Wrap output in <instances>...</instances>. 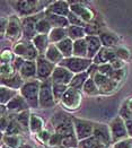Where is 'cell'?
<instances>
[{"label":"cell","instance_id":"cell-1","mask_svg":"<svg viewBox=\"0 0 132 148\" xmlns=\"http://www.w3.org/2000/svg\"><path fill=\"white\" fill-rule=\"evenodd\" d=\"M16 10V15L19 17H29L34 16L40 12H45L48 7L52 3V1H47V0H16V1H10L9 2Z\"/></svg>","mask_w":132,"mask_h":148},{"label":"cell","instance_id":"cell-2","mask_svg":"<svg viewBox=\"0 0 132 148\" xmlns=\"http://www.w3.org/2000/svg\"><path fill=\"white\" fill-rule=\"evenodd\" d=\"M51 123L53 127V131L61 135V136L67 137L76 135L72 118H70L68 114H64L62 112L55 113L51 119Z\"/></svg>","mask_w":132,"mask_h":148},{"label":"cell","instance_id":"cell-3","mask_svg":"<svg viewBox=\"0 0 132 148\" xmlns=\"http://www.w3.org/2000/svg\"><path fill=\"white\" fill-rule=\"evenodd\" d=\"M40 88H41V80L35 79V80L26 82L19 90V94L26 99L31 109L40 108Z\"/></svg>","mask_w":132,"mask_h":148},{"label":"cell","instance_id":"cell-4","mask_svg":"<svg viewBox=\"0 0 132 148\" xmlns=\"http://www.w3.org/2000/svg\"><path fill=\"white\" fill-rule=\"evenodd\" d=\"M12 51H14L15 56L23 58L26 61H36V59L40 57V53L34 47L33 42L27 41V40H22V41L17 42L14 45Z\"/></svg>","mask_w":132,"mask_h":148},{"label":"cell","instance_id":"cell-5","mask_svg":"<svg viewBox=\"0 0 132 148\" xmlns=\"http://www.w3.org/2000/svg\"><path fill=\"white\" fill-rule=\"evenodd\" d=\"M93 64V60L88 58H78V57H71V58H64L59 66L67 68L72 74H81L86 73L88 68Z\"/></svg>","mask_w":132,"mask_h":148},{"label":"cell","instance_id":"cell-6","mask_svg":"<svg viewBox=\"0 0 132 148\" xmlns=\"http://www.w3.org/2000/svg\"><path fill=\"white\" fill-rule=\"evenodd\" d=\"M53 82L50 78L48 80L41 82V88H40V108L43 109H50L53 108L57 103L53 95V89H52Z\"/></svg>","mask_w":132,"mask_h":148},{"label":"cell","instance_id":"cell-7","mask_svg":"<svg viewBox=\"0 0 132 148\" xmlns=\"http://www.w3.org/2000/svg\"><path fill=\"white\" fill-rule=\"evenodd\" d=\"M72 121H73L75 134H76L79 141L93 137L95 122L89 121V120H85V119H80V118H75V116L72 118Z\"/></svg>","mask_w":132,"mask_h":148},{"label":"cell","instance_id":"cell-8","mask_svg":"<svg viewBox=\"0 0 132 148\" xmlns=\"http://www.w3.org/2000/svg\"><path fill=\"white\" fill-rule=\"evenodd\" d=\"M108 127H109V130H111L113 144L119 143L121 140H124V139L129 138L125 120L122 119L120 115L119 116H115L114 119H112L111 122L108 123Z\"/></svg>","mask_w":132,"mask_h":148},{"label":"cell","instance_id":"cell-9","mask_svg":"<svg viewBox=\"0 0 132 148\" xmlns=\"http://www.w3.org/2000/svg\"><path fill=\"white\" fill-rule=\"evenodd\" d=\"M81 102H83V95L80 90H77L71 87L68 88V90L66 92V94L62 96L60 101L61 105L69 111H75L79 109L81 105Z\"/></svg>","mask_w":132,"mask_h":148},{"label":"cell","instance_id":"cell-10","mask_svg":"<svg viewBox=\"0 0 132 148\" xmlns=\"http://www.w3.org/2000/svg\"><path fill=\"white\" fill-rule=\"evenodd\" d=\"M45 16V12H40L34 16L24 17L22 18V25H23V40L32 41L37 35L36 33V24L37 22Z\"/></svg>","mask_w":132,"mask_h":148},{"label":"cell","instance_id":"cell-11","mask_svg":"<svg viewBox=\"0 0 132 148\" xmlns=\"http://www.w3.org/2000/svg\"><path fill=\"white\" fill-rule=\"evenodd\" d=\"M55 64L49 61L44 56H40L36 59V68H37V79L41 82L48 80L52 77V74L55 69Z\"/></svg>","mask_w":132,"mask_h":148},{"label":"cell","instance_id":"cell-12","mask_svg":"<svg viewBox=\"0 0 132 148\" xmlns=\"http://www.w3.org/2000/svg\"><path fill=\"white\" fill-rule=\"evenodd\" d=\"M8 27L5 36L10 41H17L19 40V37L23 36L22 18H19L18 15H12L8 17Z\"/></svg>","mask_w":132,"mask_h":148},{"label":"cell","instance_id":"cell-13","mask_svg":"<svg viewBox=\"0 0 132 148\" xmlns=\"http://www.w3.org/2000/svg\"><path fill=\"white\" fill-rule=\"evenodd\" d=\"M70 3V12L76 14L79 18H81L86 24H89L92 23L94 19H95V14L94 12L85 6L84 2H80V1H69Z\"/></svg>","mask_w":132,"mask_h":148},{"label":"cell","instance_id":"cell-14","mask_svg":"<svg viewBox=\"0 0 132 148\" xmlns=\"http://www.w3.org/2000/svg\"><path fill=\"white\" fill-rule=\"evenodd\" d=\"M93 78L96 83L98 89H99V93L103 95L113 93L114 90H116V88L119 86V84L115 80H113L112 78L106 77L104 75H101L99 73H97Z\"/></svg>","mask_w":132,"mask_h":148},{"label":"cell","instance_id":"cell-15","mask_svg":"<svg viewBox=\"0 0 132 148\" xmlns=\"http://www.w3.org/2000/svg\"><path fill=\"white\" fill-rule=\"evenodd\" d=\"M93 137L96 138L101 144H103V145L106 146V147H108L111 144H113L112 135H111V130H109L108 124L95 123Z\"/></svg>","mask_w":132,"mask_h":148},{"label":"cell","instance_id":"cell-16","mask_svg":"<svg viewBox=\"0 0 132 148\" xmlns=\"http://www.w3.org/2000/svg\"><path fill=\"white\" fill-rule=\"evenodd\" d=\"M73 76H75V74H72L71 71L68 70L67 68L61 67V66H57L54 71H53V74H52L51 79L55 84H62V85L69 86Z\"/></svg>","mask_w":132,"mask_h":148},{"label":"cell","instance_id":"cell-17","mask_svg":"<svg viewBox=\"0 0 132 148\" xmlns=\"http://www.w3.org/2000/svg\"><path fill=\"white\" fill-rule=\"evenodd\" d=\"M99 40L102 42V45L104 48H108V49H115L116 47H119L120 44V37L116 33H114L113 31L109 29H104L99 35Z\"/></svg>","mask_w":132,"mask_h":148},{"label":"cell","instance_id":"cell-18","mask_svg":"<svg viewBox=\"0 0 132 148\" xmlns=\"http://www.w3.org/2000/svg\"><path fill=\"white\" fill-rule=\"evenodd\" d=\"M0 79H1L0 80L1 86L8 87L10 89H15V90H18V92L21 90V88L25 84V80L22 78L19 73H15L9 77H1Z\"/></svg>","mask_w":132,"mask_h":148},{"label":"cell","instance_id":"cell-19","mask_svg":"<svg viewBox=\"0 0 132 148\" xmlns=\"http://www.w3.org/2000/svg\"><path fill=\"white\" fill-rule=\"evenodd\" d=\"M6 106H7V110L8 111L12 112V113H16V114H18L21 112L27 111V110L31 109V106L28 105V103L26 102V99L21 94H18L17 96H15Z\"/></svg>","mask_w":132,"mask_h":148},{"label":"cell","instance_id":"cell-20","mask_svg":"<svg viewBox=\"0 0 132 148\" xmlns=\"http://www.w3.org/2000/svg\"><path fill=\"white\" fill-rule=\"evenodd\" d=\"M47 12L63 16V17H68V15L70 14V3L69 1H52V3L50 5L47 9Z\"/></svg>","mask_w":132,"mask_h":148},{"label":"cell","instance_id":"cell-21","mask_svg":"<svg viewBox=\"0 0 132 148\" xmlns=\"http://www.w3.org/2000/svg\"><path fill=\"white\" fill-rule=\"evenodd\" d=\"M19 75L26 82L35 80L37 79V68H36V61H26L23 68L21 69Z\"/></svg>","mask_w":132,"mask_h":148},{"label":"cell","instance_id":"cell-22","mask_svg":"<svg viewBox=\"0 0 132 148\" xmlns=\"http://www.w3.org/2000/svg\"><path fill=\"white\" fill-rule=\"evenodd\" d=\"M86 41H87V47H88V54L87 58L93 60L97 56V53L101 51L103 48L102 42L98 36H94V35H87L86 36Z\"/></svg>","mask_w":132,"mask_h":148},{"label":"cell","instance_id":"cell-23","mask_svg":"<svg viewBox=\"0 0 132 148\" xmlns=\"http://www.w3.org/2000/svg\"><path fill=\"white\" fill-rule=\"evenodd\" d=\"M115 58H116V56H115L114 49H108V48L103 47L101 51L97 53L96 57L93 59V62L97 66H99V64H104V63H109Z\"/></svg>","mask_w":132,"mask_h":148},{"label":"cell","instance_id":"cell-24","mask_svg":"<svg viewBox=\"0 0 132 148\" xmlns=\"http://www.w3.org/2000/svg\"><path fill=\"white\" fill-rule=\"evenodd\" d=\"M45 18L50 22V24L52 25L53 28H68L70 26L67 17L59 16V15L49 12L47 10H45Z\"/></svg>","mask_w":132,"mask_h":148},{"label":"cell","instance_id":"cell-25","mask_svg":"<svg viewBox=\"0 0 132 148\" xmlns=\"http://www.w3.org/2000/svg\"><path fill=\"white\" fill-rule=\"evenodd\" d=\"M104 29H105V25H104L101 17H98V18L95 17V19L92 23L87 24L85 27L86 34L87 35H94V36H98Z\"/></svg>","mask_w":132,"mask_h":148},{"label":"cell","instance_id":"cell-26","mask_svg":"<svg viewBox=\"0 0 132 148\" xmlns=\"http://www.w3.org/2000/svg\"><path fill=\"white\" fill-rule=\"evenodd\" d=\"M34 47L36 48V50L38 51L40 56H44L48 48L50 47V38L49 35H44V34H37L33 40H32Z\"/></svg>","mask_w":132,"mask_h":148},{"label":"cell","instance_id":"cell-27","mask_svg":"<svg viewBox=\"0 0 132 148\" xmlns=\"http://www.w3.org/2000/svg\"><path fill=\"white\" fill-rule=\"evenodd\" d=\"M44 57L48 59L49 61H51L52 63H54L55 66H59L62 60L64 59V57L62 56V53L60 52V50L58 49V47L55 44H50V47L48 48Z\"/></svg>","mask_w":132,"mask_h":148},{"label":"cell","instance_id":"cell-28","mask_svg":"<svg viewBox=\"0 0 132 148\" xmlns=\"http://www.w3.org/2000/svg\"><path fill=\"white\" fill-rule=\"evenodd\" d=\"M87 54H88V47H87L86 37L75 41L73 42V57L87 58Z\"/></svg>","mask_w":132,"mask_h":148},{"label":"cell","instance_id":"cell-29","mask_svg":"<svg viewBox=\"0 0 132 148\" xmlns=\"http://www.w3.org/2000/svg\"><path fill=\"white\" fill-rule=\"evenodd\" d=\"M58 47V49L60 50L62 56L64 58H71L73 57V41L71 38L67 37L66 40L59 42L58 44H55Z\"/></svg>","mask_w":132,"mask_h":148},{"label":"cell","instance_id":"cell-30","mask_svg":"<svg viewBox=\"0 0 132 148\" xmlns=\"http://www.w3.org/2000/svg\"><path fill=\"white\" fill-rule=\"evenodd\" d=\"M67 37H68V29L67 28H52V31L49 34L51 44H58L59 42L66 40Z\"/></svg>","mask_w":132,"mask_h":148},{"label":"cell","instance_id":"cell-31","mask_svg":"<svg viewBox=\"0 0 132 148\" xmlns=\"http://www.w3.org/2000/svg\"><path fill=\"white\" fill-rule=\"evenodd\" d=\"M18 94H19L18 90L10 89L8 87L1 86L0 87V103H1V105H7Z\"/></svg>","mask_w":132,"mask_h":148},{"label":"cell","instance_id":"cell-32","mask_svg":"<svg viewBox=\"0 0 132 148\" xmlns=\"http://www.w3.org/2000/svg\"><path fill=\"white\" fill-rule=\"evenodd\" d=\"M26 131L24 130V128L21 125V124L17 122V120L14 118V116H10V122H9V125L6 130V132L3 135H9V136H22L23 134H25Z\"/></svg>","mask_w":132,"mask_h":148},{"label":"cell","instance_id":"cell-33","mask_svg":"<svg viewBox=\"0 0 132 148\" xmlns=\"http://www.w3.org/2000/svg\"><path fill=\"white\" fill-rule=\"evenodd\" d=\"M88 78H89V75L87 74V71L86 73H81V74L75 75L69 87L75 88L77 90H83V88H84L86 82L88 80Z\"/></svg>","mask_w":132,"mask_h":148},{"label":"cell","instance_id":"cell-34","mask_svg":"<svg viewBox=\"0 0 132 148\" xmlns=\"http://www.w3.org/2000/svg\"><path fill=\"white\" fill-rule=\"evenodd\" d=\"M44 121L42 120V118H40L36 114L31 115V121H29V131L34 135L40 134L42 130H44Z\"/></svg>","mask_w":132,"mask_h":148},{"label":"cell","instance_id":"cell-35","mask_svg":"<svg viewBox=\"0 0 132 148\" xmlns=\"http://www.w3.org/2000/svg\"><path fill=\"white\" fill-rule=\"evenodd\" d=\"M1 144L7 145L12 148H21L23 146V138L22 136H9V135H2Z\"/></svg>","mask_w":132,"mask_h":148},{"label":"cell","instance_id":"cell-36","mask_svg":"<svg viewBox=\"0 0 132 148\" xmlns=\"http://www.w3.org/2000/svg\"><path fill=\"white\" fill-rule=\"evenodd\" d=\"M68 37L71 38L72 41H77V40H81L87 36L85 27H79V26H69L68 28Z\"/></svg>","mask_w":132,"mask_h":148},{"label":"cell","instance_id":"cell-37","mask_svg":"<svg viewBox=\"0 0 132 148\" xmlns=\"http://www.w3.org/2000/svg\"><path fill=\"white\" fill-rule=\"evenodd\" d=\"M31 112L29 110L21 112L18 114H15L14 118L17 120V122L24 128L25 131H29V121H31Z\"/></svg>","mask_w":132,"mask_h":148},{"label":"cell","instance_id":"cell-38","mask_svg":"<svg viewBox=\"0 0 132 148\" xmlns=\"http://www.w3.org/2000/svg\"><path fill=\"white\" fill-rule=\"evenodd\" d=\"M83 92H84L86 95H89V96H97V95L101 94L99 93V89H98V87H97L96 83H95V80H94L93 77H89L88 78V80L86 82L84 88H83Z\"/></svg>","mask_w":132,"mask_h":148},{"label":"cell","instance_id":"cell-39","mask_svg":"<svg viewBox=\"0 0 132 148\" xmlns=\"http://www.w3.org/2000/svg\"><path fill=\"white\" fill-rule=\"evenodd\" d=\"M52 25L50 24L48 19L45 18V16L43 18H41L37 24H36V33L37 34H44V35H49L50 32L52 31Z\"/></svg>","mask_w":132,"mask_h":148},{"label":"cell","instance_id":"cell-40","mask_svg":"<svg viewBox=\"0 0 132 148\" xmlns=\"http://www.w3.org/2000/svg\"><path fill=\"white\" fill-rule=\"evenodd\" d=\"M78 148H107V147L104 146L103 144H101L96 138L90 137V138H87L85 140L79 141Z\"/></svg>","mask_w":132,"mask_h":148},{"label":"cell","instance_id":"cell-41","mask_svg":"<svg viewBox=\"0 0 132 148\" xmlns=\"http://www.w3.org/2000/svg\"><path fill=\"white\" fill-rule=\"evenodd\" d=\"M68 88H69V86H67V85L53 83L52 89H53V95H54V99H55L57 102H58V101H61L62 96H63V95L66 94V92L68 90Z\"/></svg>","mask_w":132,"mask_h":148},{"label":"cell","instance_id":"cell-42","mask_svg":"<svg viewBox=\"0 0 132 148\" xmlns=\"http://www.w3.org/2000/svg\"><path fill=\"white\" fill-rule=\"evenodd\" d=\"M114 51H115L116 58L121 59L122 61H128L131 58V52L127 49V48H124V47H120L119 45V47H116L114 49Z\"/></svg>","mask_w":132,"mask_h":148},{"label":"cell","instance_id":"cell-43","mask_svg":"<svg viewBox=\"0 0 132 148\" xmlns=\"http://www.w3.org/2000/svg\"><path fill=\"white\" fill-rule=\"evenodd\" d=\"M16 56L14 53V51L9 49L3 50L1 52V64H9V63H12L14 60H15Z\"/></svg>","mask_w":132,"mask_h":148},{"label":"cell","instance_id":"cell-44","mask_svg":"<svg viewBox=\"0 0 132 148\" xmlns=\"http://www.w3.org/2000/svg\"><path fill=\"white\" fill-rule=\"evenodd\" d=\"M68 22H69V24L70 26H79V27H86V23H85L84 21L81 19V18H79L76 14H73V12H70V14L68 15Z\"/></svg>","mask_w":132,"mask_h":148},{"label":"cell","instance_id":"cell-45","mask_svg":"<svg viewBox=\"0 0 132 148\" xmlns=\"http://www.w3.org/2000/svg\"><path fill=\"white\" fill-rule=\"evenodd\" d=\"M52 134H53V132H51L50 130L44 129V130H42L40 134L36 135V138H37V140H38L40 143L45 144V145L48 146V144H49V141H50V138H51V136H52Z\"/></svg>","mask_w":132,"mask_h":148},{"label":"cell","instance_id":"cell-46","mask_svg":"<svg viewBox=\"0 0 132 148\" xmlns=\"http://www.w3.org/2000/svg\"><path fill=\"white\" fill-rule=\"evenodd\" d=\"M98 73L101 75H104L106 77H109L114 73V68L111 66V63H104V64H99L98 66Z\"/></svg>","mask_w":132,"mask_h":148},{"label":"cell","instance_id":"cell-47","mask_svg":"<svg viewBox=\"0 0 132 148\" xmlns=\"http://www.w3.org/2000/svg\"><path fill=\"white\" fill-rule=\"evenodd\" d=\"M0 73H1V77H9L14 75L15 73H17L12 66V63H9V64H1L0 67Z\"/></svg>","mask_w":132,"mask_h":148},{"label":"cell","instance_id":"cell-48","mask_svg":"<svg viewBox=\"0 0 132 148\" xmlns=\"http://www.w3.org/2000/svg\"><path fill=\"white\" fill-rule=\"evenodd\" d=\"M113 148H132V138H127L119 143L113 144Z\"/></svg>","mask_w":132,"mask_h":148},{"label":"cell","instance_id":"cell-49","mask_svg":"<svg viewBox=\"0 0 132 148\" xmlns=\"http://www.w3.org/2000/svg\"><path fill=\"white\" fill-rule=\"evenodd\" d=\"M124 76H125V69L123 68V69H120V70H114V73L111 76V78L113 80H115L118 84H120L122 82V79L124 78Z\"/></svg>","mask_w":132,"mask_h":148},{"label":"cell","instance_id":"cell-50","mask_svg":"<svg viewBox=\"0 0 132 148\" xmlns=\"http://www.w3.org/2000/svg\"><path fill=\"white\" fill-rule=\"evenodd\" d=\"M25 62H26L25 59H23V58H21V57H17V56H16L15 60H14V62H12V66H14V68H15V70H16L17 73H19V71H21V69L23 68V66L25 64Z\"/></svg>","mask_w":132,"mask_h":148},{"label":"cell","instance_id":"cell-51","mask_svg":"<svg viewBox=\"0 0 132 148\" xmlns=\"http://www.w3.org/2000/svg\"><path fill=\"white\" fill-rule=\"evenodd\" d=\"M9 122H10V116H9L8 114H7V115L1 116V127H0V129H1L2 135L6 132V130H7L8 125H9Z\"/></svg>","mask_w":132,"mask_h":148},{"label":"cell","instance_id":"cell-52","mask_svg":"<svg viewBox=\"0 0 132 148\" xmlns=\"http://www.w3.org/2000/svg\"><path fill=\"white\" fill-rule=\"evenodd\" d=\"M111 66L114 68V70H120V69H123L124 68V61H122L119 58H115L114 60L109 62Z\"/></svg>","mask_w":132,"mask_h":148},{"label":"cell","instance_id":"cell-53","mask_svg":"<svg viewBox=\"0 0 132 148\" xmlns=\"http://www.w3.org/2000/svg\"><path fill=\"white\" fill-rule=\"evenodd\" d=\"M8 18L6 17H1V37H3L6 35V31L8 27Z\"/></svg>","mask_w":132,"mask_h":148},{"label":"cell","instance_id":"cell-54","mask_svg":"<svg viewBox=\"0 0 132 148\" xmlns=\"http://www.w3.org/2000/svg\"><path fill=\"white\" fill-rule=\"evenodd\" d=\"M98 73V66L95 64L94 62H93V64L88 68V70H87V74L89 75V77H94L95 75Z\"/></svg>","mask_w":132,"mask_h":148},{"label":"cell","instance_id":"cell-55","mask_svg":"<svg viewBox=\"0 0 132 148\" xmlns=\"http://www.w3.org/2000/svg\"><path fill=\"white\" fill-rule=\"evenodd\" d=\"M125 124H127V129H128V135L130 138H132V119L131 120H127Z\"/></svg>","mask_w":132,"mask_h":148},{"label":"cell","instance_id":"cell-56","mask_svg":"<svg viewBox=\"0 0 132 148\" xmlns=\"http://www.w3.org/2000/svg\"><path fill=\"white\" fill-rule=\"evenodd\" d=\"M125 103H127V105H128L129 110H130L131 113H132V97H129L128 99H125Z\"/></svg>","mask_w":132,"mask_h":148},{"label":"cell","instance_id":"cell-57","mask_svg":"<svg viewBox=\"0 0 132 148\" xmlns=\"http://www.w3.org/2000/svg\"><path fill=\"white\" fill-rule=\"evenodd\" d=\"M21 148H35V147H34L33 145L28 144V143H24V144H23V146H22Z\"/></svg>","mask_w":132,"mask_h":148},{"label":"cell","instance_id":"cell-58","mask_svg":"<svg viewBox=\"0 0 132 148\" xmlns=\"http://www.w3.org/2000/svg\"><path fill=\"white\" fill-rule=\"evenodd\" d=\"M1 148H12V147H9V146H7V145H3V144H1Z\"/></svg>","mask_w":132,"mask_h":148}]
</instances>
